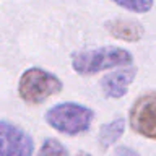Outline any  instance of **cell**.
<instances>
[{
    "label": "cell",
    "mask_w": 156,
    "mask_h": 156,
    "mask_svg": "<svg viewBox=\"0 0 156 156\" xmlns=\"http://www.w3.org/2000/svg\"><path fill=\"white\" fill-rule=\"evenodd\" d=\"M133 57L122 47H98L80 51L72 55V67L80 75H94L107 68L130 65Z\"/></svg>",
    "instance_id": "1"
},
{
    "label": "cell",
    "mask_w": 156,
    "mask_h": 156,
    "mask_svg": "<svg viewBox=\"0 0 156 156\" xmlns=\"http://www.w3.org/2000/svg\"><path fill=\"white\" fill-rule=\"evenodd\" d=\"M78 156H91V154L86 153V151H81V153H78Z\"/></svg>",
    "instance_id": "12"
},
{
    "label": "cell",
    "mask_w": 156,
    "mask_h": 156,
    "mask_svg": "<svg viewBox=\"0 0 156 156\" xmlns=\"http://www.w3.org/2000/svg\"><path fill=\"white\" fill-rule=\"evenodd\" d=\"M135 73H136L135 68H122L119 72L106 75L101 81L104 94L107 98H114V99L125 96L130 83L133 81V78H135Z\"/></svg>",
    "instance_id": "6"
},
{
    "label": "cell",
    "mask_w": 156,
    "mask_h": 156,
    "mask_svg": "<svg viewBox=\"0 0 156 156\" xmlns=\"http://www.w3.org/2000/svg\"><path fill=\"white\" fill-rule=\"evenodd\" d=\"M62 90V81L54 73L33 67L23 72L18 83L20 98L28 104H41Z\"/></svg>",
    "instance_id": "3"
},
{
    "label": "cell",
    "mask_w": 156,
    "mask_h": 156,
    "mask_svg": "<svg viewBox=\"0 0 156 156\" xmlns=\"http://www.w3.org/2000/svg\"><path fill=\"white\" fill-rule=\"evenodd\" d=\"M93 117L94 112L78 102H60L46 112V122L54 130L72 136L90 130Z\"/></svg>",
    "instance_id": "2"
},
{
    "label": "cell",
    "mask_w": 156,
    "mask_h": 156,
    "mask_svg": "<svg viewBox=\"0 0 156 156\" xmlns=\"http://www.w3.org/2000/svg\"><path fill=\"white\" fill-rule=\"evenodd\" d=\"M125 130V120L124 119H114L111 122H107L99 129V135H98V141L102 150H107L109 146L117 143V140L124 135Z\"/></svg>",
    "instance_id": "8"
},
{
    "label": "cell",
    "mask_w": 156,
    "mask_h": 156,
    "mask_svg": "<svg viewBox=\"0 0 156 156\" xmlns=\"http://www.w3.org/2000/svg\"><path fill=\"white\" fill-rule=\"evenodd\" d=\"M112 2L133 13H146L153 8V0H112Z\"/></svg>",
    "instance_id": "10"
},
{
    "label": "cell",
    "mask_w": 156,
    "mask_h": 156,
    "mask_svg": "<svg viewBox=\"0 0 156 156\" xmlns=\"http://www.w3.org/2000/svg\"><path fill=\"white\" fill-rule=\"evenodd\" d=\"M106 28L112 37L129 42H136L143 36V28L140 26V23L130 21V20H112L106 24Z\"/></svg>",
    "instance_id": "7"
},
{
    "label": "cell",
    "mask_w": 156,
    "mask_h": 156,
    "mask_svg": "<svg viewBox=\"0 0 156 156\" xmlns=\"http://www.w3.org/2000/svg\"><path fill=\"white\" fill-rule=\"evenodd\" d=\"M130 127L135 133L156 140V91L140 96L129 112Z\"/></svg>",
    "instance_id": "4"
},
{
    "label": "cell",
    "mask_w": 156,
    "mask_h": 156,
    "mask_svg": "<svg viewBox=\"0 0 156 156\" xmlns=\"http://www.w3.org/2000/svg\"><path fill=\"white\" fill-rule=\"evenodd\" d=\"M34 143L23 129L0 122V156H33Z\"/></svg>",
    "instance_id": "5"
},
{
    "label": "cell",
    "mask_w": 156,
    "mask_h": 156,
    "mask_svg": "<svg viewBox=\"0 0 156 156\" xmlns=\"http://www.w3.org/2000/svg\"><path fill=\"white\" fill-rule=\"evenodd\" d=\"M115 153H117V156H140L135 150L129 148V146H117Z\"/></svg>",
    "instance_id": "11"
},
{
    "label": "cell",
    "mask_w": 156,
    "mask_h": 156,
    "mask_svg": "<svg viewBox=\"0 0 156 156\" xmlns=\"http://www.w3.org/2000/svg\"><path fill=\"white\" fill-rule=\"evenodd\" d=\"M37 156H68L67 148L57 138H46L39 148Z\"/></svg>",
    "instance_id": "9"
}]
</instances>
